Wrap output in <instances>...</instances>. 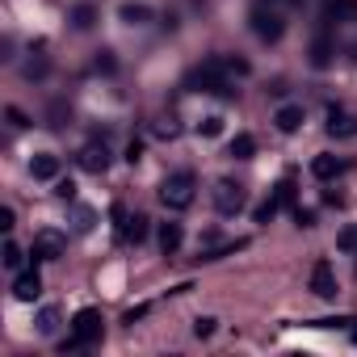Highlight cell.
<instances>
[{"instance_id": "cell-1", "label": "cell", "mask_w": 357, "mask_h": 357, "mask_svg": "<svg viewBox=\"0 0 357 357\" xmlns=\"http://www.w3.org/2000/svg\"><path fill=\"white\" fill-rule=\"evenodd\" d=\"M185 89H190V93H215V97H223V101H236V93H240V89L231 84L227 68H223V55H211V59H202L198 68H190Z\"/></svg>"}, {"instance_id": "cell-2", "label": "cell", "mask_w": 357, "mask_h": 357, "mask_svg": "<svg viewBox=\"0 0 357 357\" xmlns=\"http://www.w3.org/2000/svg\"><path fill=\"white\" fill-rule=\"evenodd\" d=\"M101 324H105V319H101L97 307L76 311V315H72V336H68L59 349H63V353H84V349H93V344L101 340Z\"/></svg>"}, {"instance_id": "cell-3", "label": "cell", "mask_w": 357, "mask_h": 357, "mask_svg": "<svg viewBox=\"0 0 357 357\" xmlns=\"http://www.w3.org/2000/svg\"><path fill=\"white\" fill-rule=\"evenodd\" d=\"M194 198H198V176H194L190 168L164 176V185H160V202H164L168 211H190V206H194Z\"/></svg>"}, {"instance_id": "cell-4", "label": "cell", "mask_w": 357, "mask_h": 357, "mask_svg": "<svg viewBox=\"0 0 357 357\" xmlns=\"http://www.w3.org/2000/svg\"><path fill=\"white\" fill-rule=\"evenodd\" d=\"M252 34L261 38V43H282V34H286V17L273 9V5H261V9H252Z\"/></svg>"}, {"instance_id": "cell-5", "label": "cell", "mask_w": 357, "mask_h": 357, "mask_svg": "<svg viewBox=\"0 0 357 357\" xmlns=\"http://www.w3.org/2000/svg\"><path fill=\"white\" fill-rule=\"evenodd\" d=\"M244 202H248L244 185H240V181H231V176H219V181H215V211L231 219V215H240V211H244Z\"/></svg>"}, {"instance_id": "cell-6", "label": "cell", "mask_w": 357, "mask_h": 357, "mask_svg": "<svg viewBox=\"0 0 357 357\" xmlns=\"http://www.w3.org/2000/svg\"><path fill=\"white\" fill-rule=\"evenodd\" d=\"M114 219H118V240L122 244H143L147 231H151V219L147 215H130L126 206H114Z\"/></svg>"}, {"instance_id": "cell-7", "label": "cell", "mask_w": 357, "mask_h": 357, "mask_svg": "<svg viewBox=\"0 0 357 357\" xmlns=\"http://www.w3.org/2000/svg\"><path fill=\"white\" fill-rule=\"evenodd\" d=\"M63 252H68V236L63 231H55V227L34 231V244H30V257L34 261H59Z\"/></svg>"}, {"instance_id": "cell-8", "label": "cell", "mask_w": 357, "mask_h": 357, "mask_svg": "<svg viewBox=\"0 0 357 357\" xmlns=\"http://www.w3.org/2000/svg\"><path fill=\"white\" fill-rule=\"evenodd\" d=\"M76 164L84 168V172H93V176H101L105 168H109V147H105V139H89L80 151H76Z\"/></svg>"}, {"instance_id": "cell-9", "label": "cell", "mask_w": 357, "mask_h": 357, "mask_svg": "<svg viewBox=\"0 0 357 357\" xmlns=\"http://www.w3.org/2000/svg\"><path fill=\"white\" fill-rule=\"evenodd\" d=\"M311 294H319V298H336V273H332L328 261H315V265H311Z\"/></svg>"}, {"instance_id": "cell-10", "label": "cell", "mask_w": 357, "mask_h": 357, "mask_svg": "<svg viewBox=\"0 0 357 357\" xmlns=\"http://www.w3.org/2000/svg\"><path fill=\"white\" fill-rule=\"evenodd\" d=\"M332 55H336V43H332V34H328V26H319V34H315V43H311V68H332Z\"/></svg>"}, {"instance_id": "cell-11", "label": "cell", "mask_w": 357, "mask_h": 357, "mask_svg": "<svg viewBox=\"0 0 357 357\" xmlns=\"http://www.w3.org/2000/svg\"><path fill=\"white\" fill-rule=\"evenodd\" d=\"M38 294H43V278H38V269L17 273V282H13V298H17V303H34Z\"/></svg>"}, {"instance_id": "cell-12", "label": "cell", "mask_w": 357, "mask_h": 357, "mask_svg": "<svg viewBox=\"0 0 357 357\" xmlns=\"http://www.w3.org/2000/svg\"><path fill=\"white\" fill-rule=\"evenodd\" d=\"M118 17H122V26H147V22L155 17V9L143 5V0H122V5H118Z\"/></svg>"}, {"instance_id": "cell-13", "label": "cell", "mask_w": 357, "mask_h": 357, "mask_svg": "<svg viewBox=\"0 0 357 357\" xmlns=\"http://www.w3.org/2000/svg\"><path fill=\"white\" fill-rule=\"evenodd\" d=\"M328 135H332V139H353V135H357V118L332 105V109H328Z\"/></svg>"}, {"instance_id": "cell-14", "label": "cell", "mask_w": 357, "mask_h": 357, "mask_svg": "<svg viewBox=\"0 0 357 357\" xmlns=\"http://www.w3.org/2000/svg\"><path fill=\"white\" fill-rule=\"evenodd\" d=\"M181 244H185V231H181V223H160V252L164 257H176L181 252Z\"/></svg>"}, {"instance_id": "cell-15", "label": "cell", "mask_w": 357, "mask_h": 357, "mask_svg": "<svg viewBox=\"0 0 357 357\" xmlns=\"http://www.w3.org/2000/svg\"><path fill=\"white\" fill-rule=\"evenodd\" d=\"M303 122H307V109H303V105H282V109L273 114V126H278L282 135H294Z\"/></svg>"}, {"instance_id": "cell-16", "label": "cell", "mask_w": 357, "mask_h": 357, "mask_svg": "<svg viewBox=\"0 0 357 357\" xmlns=\"http://www.w3.org/2000/svg\"><path fill=\"white\" fill-rule=\"evenodd\" d=\"M30 172H34V181H55L59 176V155L55 151H38L30 160Z\"/></svg>"}, {"instance_id": "cell-17", "label": "cell", "mask_w": 357, "mask_h": 357, "mask_svg": "<svg viewBox=\"0 0 357 357\" xmlns=\"http://www.w3.org/2000/svg\"><path fill=\"white\" fill-rule=\"evenodd\" d=\"M97 17H101V9L93 5V0H80V5L68 13V22H72V30H93L97 26Z\"/></svg>"}, {"instance_id": "cell-18", "label": "cell", "mask_w": 357, "mask_h": 357, "mask_svg": "<svg viewBox=\"0 0 357 357\" xmlns=\"http://www.w3.org/2000/svg\"><path fill=\"white\" fill-rule=\"evenodd\" d=\"M311 172L319 176V181H336V176L344 172V160L340 155H315L311 160Z\"/></svg>"}, {"instance_id": "cell-19", "label": "cell", "mask_w": 357, "mask_h": 357, "mask_svg": "<svg viewBox=\"0 0 357 357\" xmlns=\"http://www.w3.org/2000/svg\"><path fill=\"white\" fill-rule=\"evenodd\" d=\"M227 151H231V160H252V155H257V139L240 130V135L231 139V147H227Z\"/></svg>"}, {"instance_id": "cell-20", "label": "cell", "mask_w": 357, "mask_h": 357, "mask_svg": "<svg viewBox=\"0 0 357 357\" xmlns=\"http://www.w3.org/2000/svg\"><path fill=\"white\" fill-rule=\"evenodd\" d=\"M55 328H59V311H55V307H43V311H38V332H43V336H55Z\"/></svg>"}, {"instance_id": "cell-21", "label": "cell", "mask_w": 357, "mask_h": 357, "mask_svg": "<svg viewBox=\"0 0 357 357\" xmlns=\"http://www.w3.org/2000/svg\"><path fill=\"white\" fill-rule=\"evenodd\" d=\"M47 72H51V63H47L43 55H38V59H30V63L22 68V76H26V80H47Z\"/></svg>"}, {"instance_id": "cell-22", "label": "cell", "mask_w": 357, "mask_h": 357, "mask_svg": "<svg viewBox=\"0 0 357 357\" xmlns=\"http://www.w3.org/2000/svg\"><path fill=\"white\" fill-rule=\"evenodd\" d=\"M223 68H227V76H231V80L252 72V63H248V59H240V55H223Z\"/></svg>"}, {"instance_id": "cell-23", "label": "cell", "mask_w": 357, "mask_h": 357, "mask_svg": "<svg viewBox=\"0 0 357 357\" xmlns=\"http://www.w3.org/2000/svg\"><path fill=\"white\" fill-rule=\"evenodd\" d=\"M68 118H72V105L68 101H51V126L59 130V126H68Z\"/></svg>"}, {"instance_id": "cell-24", "label": "cell", "mask_w": 357, "mask_h": 357, "mask_svg": "<svg viewBox=\"0 0 357 357\" xmlns=\"http://www.w3.org/2000/svg\"><path fill=\"white\" fill-rule=\"evenodd\" d=\"M278 211H282V202H278V198H265V202H261V206L252 211V219H257V223H269V219H273Z\"/></svg>"}, {"instance_id": "cell-25", "label": "cell", "mask_w": 357, "mask_h": 357, "mask_svg": "<svg viewBox=\"0 0 357 357\" xmlns=\"http://www.w3.org/2000/svg\"><path fill=\"white\" fill-rule=\"evenodd\" d=\"M273 198L282 202V211H286V206H294V176H286V181L273 190Z\"/></svg>"}, {"instance_id": "cell-26", "label": "cell", "mask_w": 357, "mask_h": 357, "mask_svg": "<svg viewBox=\"0 0 357 357\" xmlns=\"http://www.w3.org/2000/svg\"><path fill=\"white\" fill-rule=\"evenodd\" d=\"M0 261H5V269H22V261H26V252H22V248H17L13 240H9V244H5V257H0Z\"/></svg>"}, {"instance_id": "cell-27", "label": "cell", "mask_w": 357, "mask_h": 357, "mask_svg": "<svg viewBox=\"0 0 357 357\" xmlns=\"http://www.w3.org/2000/svg\"><path fill=\"white\" fill-rule=\"evenodd\" d=\"M114 68H118V59H114V51H97V59H93V72H105V76H109Z\"/></svg>"}, {"instance_id": "cell-28", "label": "cell", "mask_w": 357, "mask_h": 357, "mask_svg": "<svg viewBox=\"0 0 357 357\" xmlns=\"http://www.w3.org/2000/svg\"><path fill=\"white\" fill-rule=\"evenodd\" d=\"M198 130H202L206 139H215V135H223V118H219V114H211V118H202V122H198Z\"/></svg>"}, {"instance_id": "cell-29", "label": "cell", "mask_w": 357, "mask_h": 357, "mask_svg": "<svg viewBox=\"0 0 357 357\" xmlns=\"http://www.w3.org/2000/svg\"><path fill=\"white\" fill-rule=\"evenodd\" d=\"M336 248H340V252H357V227H344V231L336 236Z\"/></svg>"}, {"instance_id": "cell-30", "label": "cell", "mask_w": 357, "mask_h": 357, "mask_svg": "<svg viewBox=\"0 0 357 357\" xmlns=\"http://www.w3.org/2000/svg\"><path fill=\"white\" fill-rule=\"evenodd\" d=\"M215 324H219L215 315H198V319H194V336H202V340H206V336L215 332Z\"/></svg>"}, {"instance_id": "cell-31", "label": "cell", "mask_w": 357, "mask_h": 357, "mask_svg": "<svg viewBox=\"0 0 357 357\" xmlns=\"http://www.w3.org/2000/svg\"><path fill=\"white\" fill-rule=\"evenodd\" d=\"M55 198H63V202H72V198H76V185L68 181V176H55Z\"/></svg>"}, {"instance_id": "cell-32", "label": "cell", "mask_w": 357, "mask_h": 357, "mask_svg": "<svg viewBox=\"0 0 357 357\" xmlns=\"http://www.w3.org/2000/svg\"><path fill=\"white\" fill-rule=\"evenodd\" d=\"M155 135H160V139H176V135H181V126H176L172 118H160V122H155Z\"/></svg>"}, {"instance_id": "cell-33", "label": "cell", "mask_w": 357, "mask_h": 357, "mask_svg": "<svg viewBox=\"0 0 357 357\" xmlns=\"http://www.w3.org/2000/svg\"><path fill=\"white\" fill-rule=\"evenodd\" d=\"M93 219H97V215H93L89 206H76V227H80V231H89V227H93Z\"/></svg>"}, {"instance_id": "cell-34", "label": "cell", "mask_w": 357, "mask_h": 357, "mask_svg": "<svg viewBox=\"0 0 357 357\" xmlns=\"http://www.w3.org/2000/svg\"><path fill=\"white\" fill-rule=\"evenodd\" d=\"M294 223H298V227H315V211H303V206H294Z\"/></svg>"}, {"instance_id": "cell-35", "label": "cell", "mask_w": 357, "mask_h": 357, "mask_svg": "<svg viewBox=\"0 0 357 357\" xmlns=\"http://www.w3.org/2000/svg\"><path fill=\"white\" fill-rule=\"evenodd\" d=\"M5 118H9L13 126H30V118H26V114H22L17 105H9V109H5Z\"/></svg>"}, {"instance_id": "cell-36", "label": "cell", "mask_w": 357, "mask_h": 357, "mask_svg": "<svg viewBox=\"0 0 357 357\" xmlns=\"http://www.w3.org/2000/svg\"><path fill=\"white\" fill-rule=\"evenodd\" d=\"M147 311H151V307H147V303H139V307H130V311L122 315V324H135V319H143Z\"/></svg>"}, {"instance_id": "cell-37", "label": "cell", "mask_w": 357, "mask_h": 357, "mask_svg": "<svg viewBox=\"0 0 357 357\" xmlns=\"http://www.w3.org/2000/svg\"><path fill=\"white\" fill-rule=\"evenodd\" d=\"M0 227H5V231H13V227H17V215H13L9 206H5V211H0Z\"/></svg>"}, {"instance_id": "cell-38", "label": "cell", "mask_w": 357, "mask_h": 357, "mask_svg": "<svg viewBox=\"0 0 357 357\" xmlns=\"http://www.w3.org/2000/svg\"><path fill=\"white\" fill-rule=\"evenodd\" d=\"M126 160L139 164V160H143V143H130V147H126Z\"/></svg>"}, {"instance_id": "cell-39", "label": "cell", "mask_w": 357, "mask_h": 357, "mask_svg": "<svg viewBox=\"0 0 357 357\" xmlns=\"http://www.w3.org/2000/svg\"><path fill=\"white\" fill-rule=\"evenodd\" d=\"M349 340H353V344H357V319H353V328H349Z\"/></svg>"}, {"instance_id": "cell-40", "label": "cell", "mask_w": 357, "mask_h": 357, "mask_svg": "<svg viewBox=\"0 0 357 357\" xmlns=\"http://www.w3.org/2000/svg\"><path fill=\"white\" fill-rule=\"evenodd\" d=\"M286 5H303V0H286Z\"/></svg>"}]
</instances>
